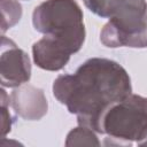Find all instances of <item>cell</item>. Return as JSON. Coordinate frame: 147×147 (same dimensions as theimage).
Listing matches in <instances>:
<instances>
[{
	"instance_id": "1",
	"label": "cell",
	"mask_w": 147,
	"mask_h": 147,
	"mask_svg": "<svg viewBox=\"0 0 147 147\" xmlns=\"http://www.w3.org/2000/svg\"><path fill=\"white\" fill-rule=\"evenodd\" d=\"M130 77L117 62L90 59L74 75H61L53 84L54 96L78 116V123L96 131L101 115L131 94Z\"/></svg>"
},
{
	"instance_id": "3",
	"label": "cell",
	"mask_w": 147,
	"mask_h": 147,
	"mask_svg": "<svg viewBox=\"0 0 147 147\" xmlns=\"http://www.w3.org/2000/svg\"><path fill=\"white\" fill-rule=\"evenodd\" d=\"M94 14L109 18L100 40L107 47L147 46V3L145 0H84Z\"/></svg>"
},
{
	"instance_id": "5",
	"label": "cell",
	"mask_w": 147,
	"mask_h": 147,
	"mask_svg": "<svg viewBox=\"0 0 147 147\" xmlns=\"http://www.w3.org/2000/svg\"><path fill=\"white\" fill-rule=\"evenodd\" d=\"M31 76L29 56L10 39L2 37L1 83L3 86L15 87L26 83Z\"/></svg>"
},
{
	"instance_id": "7",
	"label": "cell",
	"mask_w": 147,
	"mask_h": 147,
	"mask_svg": "<svg viewBox=\"0 0 147 147\" xmlns=\"http://www.w3.org/2000/svg\"><path fill=\"white\" fill-rule=\"evenodd\" d=\"M9 5L8 16L2 20V32H5L8 28H11L14 24H16L17 21H20V17L22 15L21 5L16 0H7Z\"/></svg>"
},
{
	"instance_id": "6",
	"label": "cell",
	"mask_w": 147,
	"mask_h": 147,
	"mask_svg": "<svg viewBox=\"0 0 147 147\" xmlns=\"http://www.w3.org/2000/svg\"><path fill=\"white\" fill-rule=\"evenodd\" d=\"M11 105L17 114L26 119H39L47 111V101L41 90L22 87L11 93Z\"/></svg>"
},
{
	"instance_id": "4",
	"label": "cell",
	"mask_w": 147,
	"mask_h": 147,
	"mask_svg": "<svg viewBox=\"0 0 147 147\" xmlns=\"http://www.w3.org/2000/svg\"><path fill=\"white\" fill-rule=\"evenodd\" d=\"M96 131L129 145H147V98L130 94L115 102L101 115Z\"/></svg>"
},
{
	"instance_id": "2",
	"label": "cell",
	"mask_w": 147,
	"mask_h": 147,
	"mask_svg": "<svg viewBox=\"0 0 147 147\" xmlns=\"http://www.w3.org/2000/svg\"><path fill=\"white\" fill-rule=\"evenodd\" d=\"M32 23L44 37L33 44L36 64L45 70L57 71L77 53L85 40L83 11L75 0H46L37 6Z\"/></svg>"
}]
</instances>
